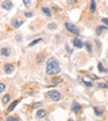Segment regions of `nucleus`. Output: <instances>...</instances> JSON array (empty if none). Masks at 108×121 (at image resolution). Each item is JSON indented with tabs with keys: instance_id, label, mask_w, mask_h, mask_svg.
<instances>
[{
	"instance_id": "nucleus-1",
	"label": "nucleus",
	"mask_w": 108,
	"mask_h": 121,
	"mask_svg": "<svg viewBox=\"0 0 108 121\" xmlns=\"http://www.w3.org/2000/svg\"><path fill=\"white\" fill-rule=\"evenodd\" d=\"M61 72V67H60V63L55 57H50L47 59V65H46V74L47 75H57L58 73Z\"/></svg>"
},
{
	"instance_id": "nucleus-2",
	"label": "nucleus",
	"mask_w": 108,
	"mask_h": 121,
	"mask_svg": "<svg viewBox=\"0 0 108 121\" xmlns=\"http://www.w3.org/2000/svg\"><path fill=\"white\" fill-rule=\"evenodd\" d=\"M65 27H66V30L70 32V34H73V35H76V36H78L80 35V29L75 25V24H72V22H70V21H66L65 22Z\"/></svg>"
},
{
	"instance_id": "nucleus-3",
	"label": "nucleus",
	"mask_w": 108,
	"mask_h": 121,
	"mask_svg": "<svg viewBox=\"0 0 108 121\" xmlns=\"http://www.w3.org/2000/svg\"><path fill=\"white\" fill-rule=\"evenodd\" d=\"M47 96L50 98V100H52V101H60L62 99V94L58 90H50V91H47Z\"/></svg>"
},
{
	"instance_id": "nucleus-4",
	"label": "nucleus",
	"mask_w": 108,
	"mask_h": 121,
	"mask_svg": "<svg viewBox=\"0 0 108 121\" xmlns=\"http://www.w3.org/2000/svg\"><path fill=\"white\" fill-rule=\"evenodd\" d=\"M10 54H11V48H10L9 46H3V47H0V57L8 58Z\"/></svg>"
},
{
	"instance_id": "nucleus-5",
	"label": "nucleus",
	"mask_w": 108,
	"mask_h": 121,
	"mask_svg": "<svg viewBox=\"0 0 108 121\" xmlns=\"http://www.w3.org/2000/svg\"><path fill=\"white\" fill-rule=\"evenodd\" d=\"M10 24H11V26L14 27V29H19V27L24 24V20L19 17V16H16V17L11 19V21H10Z\"/></svg>"
},
{
	"instance_id": "nucleus-6",
	"label": "nucleus",
	"mask_w": 108,
	"mask_h": 121,
	"mask_svg": "<svg viewBox=\"0 0 108 121\" xmlns=\"http://www.w3.org/2000/svg\"><path fill=\"white\" fill-rule=\"evenodd\" d=\"M13 1L11 0H3L1 1V9L4 10H6V11H10V10L13 9Z\"/></svg>"
},
{
	"instance_id": "nucleus-7",
	"label": "nucleus",
	"mask_w": 108,
	"mask_h": 121,
	"mask_svg": "<svg viewBox=\"0 0 108 121\" xmlns=\"http://www.w3.org/2000/svg\"><path fill=\"white\" fill-rule=\"evenodd\" d=\"M14 70H15V65L14 64H10V63L4 64V72L6 74H13Z\"/></svg>"
},
{
	"instance_id": "nucleus-8",
	"label": "nucleus",
	"mask_w": 108,
	"mask_h": 121,
	"mask_svg": "<svg viewBox=\"0 0 108 121\" xmlns=\"http://www.w3.org/2000/svg\"><path fill=\"white\" fill-rule=\"evenodd\" d=\"M45 59H46V53H45V52L39 53V54L36 56V64H37V65H41L42 63H44Z\"/></svg>"
},
{
	"instance_id": "nucleus-9",
	"label": "nucleus",
	"mask_w": 108,
	"mask_h": 121,
	"mask_svg": "<svg viewBox=\"0 0 108 121\" xmlns=\"http://www.w3.org/2000/svg\"><path fill=\"white\" fill-rule=\"evenodd\" d=\"M72 43H73V47H75V48H82V47L85 46V43H83V41L81 40V38H78V37H76V38H73V41H72Z\"/></svg>"
},
{
	"instance_id": "nucleus-10",
	"label": "nucleus",
	"mask_w": 108,
	"mask_h": 121,
	"mask_svg": "<svg viewBox=\"0 0 108 121\" xmlns=\"http://www.w3.org/2000/svg\"><path fill=\"white\" fill-rule=\"evenodd\" d=\"M19 103H20V99H15L14 101H11V103H10V105L8 106V109H6V112H8V114H10V112H11L13 110L16 108V105H18Z\"/></svg>"
},
{
	"instance_id": "nucleus-11",
	"label": "nucleus",
	"mask_w": 108,
	"mask_h": 121,
	"mask_svg": "<svg viewBox=\"0 0 108 121\" xmlns=\"http://www.w3.org/2000/svg\"><path fill=\"white\" fill-rule=\"evenodd\" d=\"M46 115H47V110L46 109H39L36 111V117L37 119H44Z\"/></svg>"
},
{
	"instance_id": "nucleus-12",
	"label": "nucleus",
	"mask_w": 108,
	"mask_h": 121,
	"mask_svg": "<svg viewBox=\"0 0 108 121\" xmlns=\"http://www.w3.org/2000/svg\"><path fill=\"white\" fill-rule=\"evenodd\" d=\"M107 30H108V27L104 26V25L97 26V27H96V34H97V35H102V34H103V32H106Z\"/></svg>"
},
{
	"instance_id": "nucleus-13",
	"label": "nucleus",
	"mask_w": 108,
	"mask_h": 121,
	"mask_svg": "<svg viewBox=\"0 0 108 121\" xmlns=\"http://www.w3.org/2000/svg\"><path fill=\"white\" fill-rule=\"evenodd\" d=\"M10 100H11V94H10V93L5 94V95L1 98V103H3V105H8Z\"/></svg>"
},
{
	"instance_id": "nucleus-14",
	"label": "nucleus",
	"mask_w": 108,
	"mask_h": 121,
	"mask_svg": "<svg viewBox=\"0 0 108 121\" xmlns=\"http://www.w3.org/2000/svg\"><path fill=\"white\" fill-rule=\"evenodd\" d=\"M96 10H97L96 0H89V13H91V14H94Z\"/></svg>"
},
{
	"instance_id": "nucleus-15",
	"label": "nucleus",
	"mask_w": 108,
	"mask_h": 121,
	"mask_svg": "<svg viewBox=\"0 0 108 121\" xmlns=\"http://www.w3.org/2000/svg\"><path fill=\"white\" fill-rule=\"evenodd\" d=\"M41 11L44 13V15L47 16V17H51V16H52L51 9H50V8H47V6H42V8H41Z\"/></svg>"
},
{
	"instance_id": "nucleus-16",
	"label": "nucleus",
	"mask_w": 108,
	"mask_h": 121,
	"mask_svg": "<svg viewBox=\"0 0 108 121\" xmlns=\"http://www.w3.org/2000/svg\"><path fill=\"white\" fill-rule=\"evenodd\" d=\"M60 83H62V78H61V77H55V75H53L52 79H51V85H57Z\"/></svg>"
},
{
	"instance_id": "nucleus-17",
	"label": "nucleus",
	"mask_w": 108,
	"mask_h": 121,
	"mask_svg": "<svg viewBox=\"0 0 108 121\" xmlns=\"http://www.w3.org/2000/svg\"><path fill=\"white\" fill-rule=\"evenodd\" d=\"M71 110H72L73 112H78L80 110H81V105H80L77 101H73L72 105H71Z\"/></svg>"
},
{
	"instance_id": "nucleus-18",
	"label": "nucleus",
	"mask_w": 108,
	"mask_h": 121,
	"mask_svg": "<svg viewBox=\"0 0 108 121\" xmlns=\"http://www.w3.org/2000/svg\"><path fill=\"white\" fill-rule=\"evenodd\" d=\"M42 41H44V38H35V40H32L30 43H29V45H28V47L30 48V47H34L35 45H37V43H40V42H42Z\"/></svg>"
},
{
	"instance_id": "nucleus-19",
	"label": "nucleus",
	"mask_w": 108,
	"mask_h": 121,
	"mask_svg": "<svg viewBox=\"0 0 108 121\" xmlns=\"http://www.w3.org/2000/svg\"><path fill=\"white\" fill-rule=\"evenodd\" d=\"M93 111H94V114L97 115V116H102L103 112H104V110L102 109V108H99V106H94L93 108Z\"/></svg>"
},
{
	"instance_id": "nucleus-20",
	"label": "nucleus",
	"mask_w": 108,
	"mask_h": 121,
	"mask_svg": "<svg viewBox=\"0 0 108 121\" xmlns=\"http://www.w3.org/2000/svg\"><path fill=\"white\" fill-rule=\"evenodd\" d=\"M85 47L87 48V51H88L89 54H93V47H92V43H91L89 41L85 42Z\"/></svg>"
},
{
	"instance_id": "nucleus-21",
	"label": "nucleus",
	"mask_w": 108,
	"mask_h": 121,
	"mask_svg": "<svg viewBox=\"0 0 108 121\" xmlns=\"http://www.w3.org/2000/svg\"><path fill=\"white\" fill-rule=\"evenodd\" d=\"M57 29H58V26H57V24H55V22H51V24L47 25V30H48V31H56Z\"/></svg>"
},
{
	"instance_id": "nucleus-22",
	"label": "nucleus",
	"mask_w": 108,
	"mask_h": 121,
	"mask_svg": "<svg viewBox=\"0 0 108 121\" xmlns=\"http://www.w3.org/2000/svg\"><path fill=\"white\" fill-rule=\"evenodd\" d=\"M80 80H81V83H82L83 85H86L87 88H92V86H93V83H92V82H88V80H86V79H83V78H81Z\"/></svg>"
},
{
	"instance_id": "nucleus-23",
	"label": "nucleus",
	"mask_w": 108,
	"mask_h": 121,
	"mask_svg": "<svg viewBox=\"0 0 108 121\" xmlns=\"http://www.w3.org/2000/svg\"><path fill=\"white\" fill-rule=\"evenodd\" d=\"M97 68H98L99 73H103V74H106V73H107V69L103 67V64H102V63H98V64H97Z\"/></svg>"
},
{
	"instance_id": "nucleus-24",
	"label": "nucleus",
	"mask_w": 108,
	"mask_h": 121,
	"mask_svg": "<svg viewBox=\"0 0 108 121\" xmlns=\"http://www.w3.org/2000/svg\"><path fill=\"white\" fill-rule=\"evenodd\" d=\"M23 3H24V6L25 8H30L31 6V0H23Z\"/></svg>"
},
{
	"instance_id": "nucleus-25",
	"label": "nucleus",
	"mask_w": 108,
	"mask_h": 121,
	"mask_svg": "<svg viewBox=\"0 0 108 121\" xmlns=\"http://www.w3.org/2000/svg\"><path fill=\"white\" fill-rule=\"evenodd\" d=\"M5 89H6V85H5V83H0V93H4L5 91Z\"/></svg>"
},
{
	"instance_id": "nucleus-26",
	"label": "nucleus",
	"mask_w": 108,
	"mask_h": 121,
	"mask_svg": "<svg viewBox=\"0 0 108 121\" xmlns=\"http://www.w3.org/2000/svg\"><path fill=\"white\" fill-rule=\"evenodd\" d=\"M6 121H19V119L16 116H8L6 117Z\"/></svg>"
},
{
	"instance_id": "nucleus-27",
	"label": "nucleus",
	"mask_w": 108,
	"mask_h": 121,
	"mask_svg": "<svg viewBox=\"0 0 108 121\" xmlns=\"http://www.w3.org/2000/svg\"><path fill=\"white\" fill-rule=\"evenodd\" d=\"M41 106V103H34L31 105V109H36V108H40Z\"/></svg>"
},
{
	"instance_id": "nucleus-28",
	"label": "nucleus",
	"mask_w": 108,
	"mask_h": 121,
	"mask_svg": "<svg viewBox=\"0 0 108 121\" xmlns=\"http://www.w3.org/2000/svg\"><path fill=\"white\" fill-rule=\"evenodd\" d=\"M98 86L103 88V89H108V84H106V83H98Z\"/></svg>"
},
{
	"instance_id": "nucleus-29",
	"label": "nucleus",
	"mask_w": 108,
	"mask_h": 121,
	"mask_svg": "<svg viewBox=\"0 0 108 121\" xmlns=\"http://www.w3.org/2000/svg\"><path fill=\"white\" fill-rule=\"evenodd\" d=\"M25 16H26V17H31V16H34V13H32V11H26Z\"/></svg>"
},
{
	"instance_id": "nucleus-30",
	"label": "nucleus",
	"mask_w": 108,
	"mask_h": 121,
	"mask_svg": "<svg viewBox=\"0 0 108 121\" xmlns=\"http://www.w3.org/2000/svg\"><path fill=\"white\" fill-rule=\"evenodd\" d=\"M101 21L103 22L104 25H107L108 26V17H103V19H101Z\"/></svg>"
},
{
	"instance_id": "nucleus-31",
	"label": "nucleus",
	"mask_w": 108,
	"mask_h": 121,
	"mask_svg": "<svg viewBox=\"0 0 108 121\" xmlns=\"http://www.w3.org/2000/svg\"><path fill=\"white\" fill-rule=\"evenodd\" d=\"M15 40L18 41V42H20L21 40H23V36H21V35H16V37H15Z\"/></svg>"
},
{
	"instance_id": "nucleus-32",
	"label": "nucleus",
	"mask_w": 108,
	"mask_h": 121,
	"mask_svg": "<svg viewBox=\"0 0 108 121\" xmlns=\"http://www.w3.org/2000/svg\"><path fill=\"white\" fill-rule=\"evenodd\" d=\"M66 51H67V53H70V54H72V49L68 47V45H66Z\"/></svg>"
},
{
	"instance_id": "nucleus-33",
	"label": "nucleus",
	"mask_w": 108,
	"mask_h": 121,
	"mask_svg": "<svg viewBox=\"0 0 108 121\" xmlns=\"http://www.w3.org/2000/svg\"><path fill=\"white\" fill-rule=\"evenodd\" d=\"M67 3H68V4H71V5H73V4H76V3H77V0H67Z\"/></svg>"
},
{
	"instance_id": "nucleus-34",
	"label": "nucleus",
	"mask_w": 108,
	"mask_h": 121,
	"mask_svg": "<svg viewBox=\"0 0 108 121\" xmlns=\"http://www.w3.org/2000/svg\"><path fill=\"white\" fill-rule=\"evenodd\" d=\"M67 121H75L73 119H70V120H67Z\"/></svg>"
},
{
	"instance_id": "nucleus-35",
	"label": "nucleus",
	"mask_w": 108,
	"mask_h": 121,
	"mask_svg": "<svg viewBox=\"0 0 108 121\" xmlns=\"http://www.w3.org/2000/svg\"><path fill=\"white\" fill-rule=\"evenodd\" d=\"M107 84H108V82H107Z\"/></svg>"
}]
</instances>
